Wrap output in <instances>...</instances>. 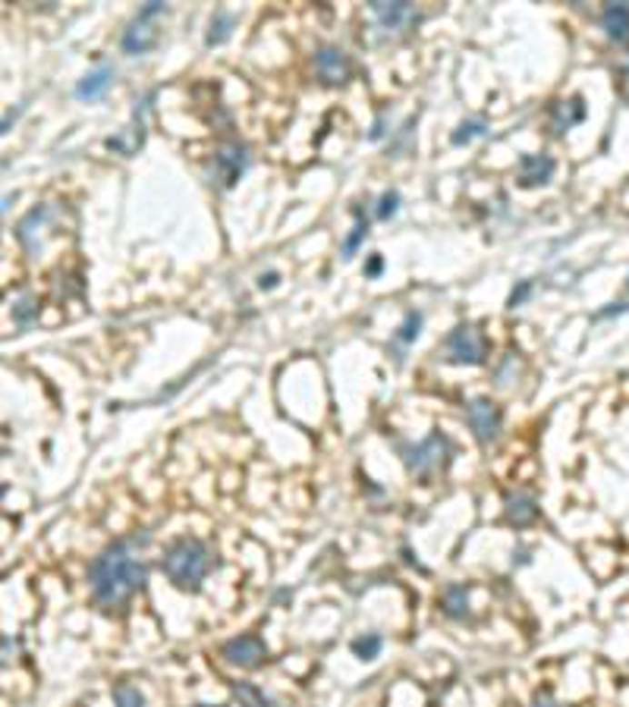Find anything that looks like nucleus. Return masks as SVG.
<instances>
[{
    "mask_svg": "<svg viewBox=\"0 0 629 707\" xmlns=\"http://www.w3.org/2000/svg\"><path fill=\"white\" fill-rule=\"evenodd\" d=\"M148 544L145 534L120 538L107 544L88 566V588L98 607L120 610L135 592H142L148 582V563L139 557V551Z\"/></svg>",
    "mask_w": 629,
    "mask_h": 707,
    "instance_id": "1",
    "label": "nucleus"
},
{
    "mask_svg": "<svg viewBox=\"0 0 629 707\" xmlns=\"http://www.w3.org/2000/svg\"><path fill=\"white\" fill-rule=\"evenodd\" d=\"M211 566H215V557H211L208 544H205L202 538H189V534L186 538H176L161 557L164 575H167L180 592H189V594L202 592Z\"/></svg>",
    "mask_w": 629,
    "mask_h": 707,
    "instance_id": "2",
    "label": "nucleus"
},
{
    "mask_svg": "<svg viewBox=\"0 0 629 707\" xmlns=\"http://www.w3.org/2000/svg\"><path fill=\"white\" fill-rule=\"evenodd\" d=\"M403 465H406L409 475L415 478H432L434 472L447 469L450 456H454V441H450L444 431H432L428 437H422L419 443H403L400 447Z\"/></svg>",
    "mask_w": 629,
    "mask_h": 707,
    "instance_id": "3",
    "label": "nucleus"
},
{
    "mask_svg": "<svg viewBox=\"0 0 629 707\" xmlns=\"http://www.w3.org/2000/svg\"><path fill=\"white\" fill-rule=\"evenodd\" d=\"M488 359V343L475 324H456L454 331L444 336V362L460 368L484 365Z\"/></svg>",
    "mask_w": 629,
    "mask_h": 707,
    "instance_id": "4",
    "label": "nucleus"
},
{
    "mask_svg": "<svg viewBox=\"0 0 629 707\" xmlns=\"http://www.w3.org/2000/svg\"><path fill=\"white\" fill-rule=\"evenodd\" d=\"M167 13V4H161V0H152V4H145L139 13H135V19L126 25V32H123L120 38V47L123 54H129V57H142V54H148L152 47L157 45V38H161V32H157L155 25V16H164Z\"/></svg>",
    "mask_w": 629,
    "mask_h": 707,
    "instance_id": "5",
    "label": "nucleus"
},
{
    "mask_svg": "<svg viewBox=\"0 0 629 707\" xmlns=\"http://www.w3.org/2000/svg\"><path fill=\"white\" fill-rule=\"evenodd\" d=\"M466 424L469 431L475 434L478 443H494L501 437V428H504V415L488 396H475V400L466 403Z\"/></svg>",
    "mask_w": 629,
    "mask_h": 707,
    "instance_id": "6",
    "label": "nucleus"
},
{
    "mask_svg": "<svg viewBox=\"0 0 629 707\" xmlns=\"http://www.w3.org/2000/svg\"><path fill=\"white\" fill-rule=\"evenodd\" d=\"M221 657L239 670H255L268 661V644H265L255 632H243V635L227 638V642L221 644Z\"/></svg>",
    "mask_w": 629,
    "mask_h": 707,
    "instance_id": "7",
    "label": "nucleus"
},
{
    "mask_svg": "<svg viewBox=\"0 0 629 707\" xmlns=\"http://www.w3.org/2000/svg\"><path fill=\"white\" fill-rule=\"evenodd\" d=\"M372 16L378 23V29L384 35H403L406 29H413L415 23L422 19V13L415 10L413 4H384V0H374L372 4Z\"/></svg>",
    "mask_w": 629,
    "mask_h": 707,
    "instance_id": "8",
    "label": "nucleus"
},
{
    "mask_svg": "<svg viewBox=\"0 0 629 707\" xmlns=\"http://www.w3.org/2000/svg\"><path fill=\"white\" fill-rule=\"evenodd\" d=\"M314 73L324 85H344L346 79L353 75V64H350V54L340 51L334 45H324L314 51Z\"/></svg>",
    "mask_w": 629,
    "mask_h": 707,
    "instance_id": "9",
    "label": "nucleus"
},
{
    "mask_svg": "<svg viewBox=\"0 0 629 707\" xmlns=\"http://www.w3.org/2000/svg\"><path fill=\"white\" fill-rule=\"evenodd\" d=\"M245 167H249V148L243 142H230V145H224L215 154V170H217V180L224 183V189L236 186L239 176L245 174Z\"/></svg>",
    "mask_w": 629,
    "mask_h": 707,
    "instance_id": "10",
    "label": "nucleus"
},
{
    "mask_svg": "<svg viewBox=\"0 0 629 707\" xmlns=\"http://www.w3.org/2000/svg\"><path fill=\"white\" fill-rule=\"evenodd\" d=\"M554 170H557V164H554L551 154H523L519 157V186L523 189H535V186H544V183H551Z\"/></svg>",
    "mask_w": 629,
    "mask_h": 707,
    "instance_id": "11",
    "label": "nucleus"
},
{
    "mask_svg": "<svg viewBox=\"0 0 629 707\" xmlns=\"http://www.w3.org/2000/svg\"><path fill=\"white\" fill-rule=\"evenodd\" d=\"M54 217V208L51 204H38V208H32L29 214L23 217V221L16 224V239L23 243V249L25 252H35L41 249V243H38V230H45V224L51 221Z\"/></svg>",
    "mask_w": 629,
    "mask_h": 707,
    "instance_id": "12",
    "label": "nucleus"
},
{
    "mask_svg": "<svg viewBox=\"0 0 629 707\" xmlns=\"http://www.w3.org/2000/svg\"><path fill=\"white\" fill-rule=\"evenodd\" d=\"M114 79H117V70H114L111 64L95 66L92 73H85V75H82V79L76 82V98H79V101H98L101 95H105L107 88L114 85Z\"/></svg>",
    "mask_w": 629,
    "mask_h": 707,
    "instance_id": "13",
    "label": "nucleus"
},
{
    "mask_svg": "<svg viewBox=\"0 0 629 707\" xmlns=\"http://www.w3.org/2000/svg\"><path fill=\"white\" fill-rule=\"evenodd\" d=\"M504 516H507L510 525H516V528L532 525V522L538 519L535 497H529V493H510V497L504 500Z\"/></svg>",
    "mask_w": 629,
    "mask_h": 707,
    "instance_id": "14",
    "label": "nucleus"
},
{
    "mask_svg": "<svg viewBox=\"0 0 629 707\" xmlns=\"http://www.w3.org/2000/svg\"><path fill=\"white\" fill-rule=\"evenodd\" d=\"M601 29L617 45L629 41V4H607L601 13Z\"/></svg>",
    "mask_w": 629,
    "mask_h": 707,
    "instance_id": "15",
    "label": "nucleus"
},
{
    "mask_svg": "<svg viewBox=\"0 0 629 707\" xmlns=\"http://www.w3.org/2000/svg\"><path fill=\"white\" fill-rule=\"evenodd\" d=\"M585 120V105L583 98H570V101H557L551 111V126L557 135H564L566 129H573L576 123Z\"/></svg>",
    "mask_w": 629,
    "mask_h": 707,
    "instance_id": "16",
    "label": "nucleus"
},
{
    "mask_svg": "<svg viewBox=\"0 0 629 707\" xmlns=\"http://www.w3.org/2000/svg\"><path fill=\"white\" fill-rule=\"evenodd\" d=\"M441 610L450 620H466L469 616V588L466 585H447L441 594Z\"/></svg>",
    "mask_w": 629,
    "mask_h": 707,
    "instance_id": "17",
    "label": "nucleus"
},
{
    "mask_svg": "<svg viewBox=\"0 0 629 707\" xmlns=\"http://www.w3.org/2000/svg\"><path fill=\"white\" fill-rule=\"evenodd\" d=\"M234 29H236V13L217 10L215 16H211V23H208V32H205V45H208V47L224 45V41L234 35Z\"/></svg>",
    "mask_w": 629,
    "mask_h": 707,
    "instance_id": "18",
    "label": "nucleus"
},
{
    "mask_svg": "<svg viewBox=\"0 0 629 707\" xmlns=\"http://www.w3.org/2000/svg\"><path fill=\"white\" fill-rule=\"evenodd\" d=\"M353 217H355L353 230L346 233L344 245H340V255H344V261H353V258H355V252H359V245L365 243V236H368V226H372V221H368V214H365V211H362V208H355V211H353Z\"/></svg>",
    "mask_w": 629,
    "mask_h": 707,
    "instance_id": "19",
    "label": "nucleus"
},
{
    "mask_svg": "<svg viewBox=\"0 0 629 707\" xmlns=\"http://www.w3.org/2000/svg\"><path fill=\"white\" fill-rule=\"evenodd\" d=\"M142 142H145V123H133V126L126 129V133L120 135H111V139L105 142L111 151H117V154H135V151L142 148Z\"/></svg>",
    "mask_w": 629,
    "mask_h": 707,
    "instance_id": "20",
    "label": "nucleus"
},
{
    "mask_svg": "<svg viewBox=\"0 0 629 707\" xmlns=\"http://www.w3.org/2000/svg\"><path fill=\"white\" fill-rule=\"evenodd\" d=\"M422 324H425V314L415 312V308H413V312H406V314H403V324L396 327V334H394V343H396V346H403V349L413 346V343L419 340V334H422Z\"/></svg>",
    "mask_w": 629,
    "mask_h": 707,
    "instance_id": "21",
    "label": "nucleus"
},
{
    "mask_svg": "<svg viewBox=\"0 0 629 707\" xmlns=\"http://www.w3.org/2000/svg\"><path fill=\"white\" fill-rule=\"evenodd\" d=\"M230 689H234V698L239 702V707H277L258 685H252V682H234Z\"/></svg>",
    "mask_w": 629,
    "mask_h": 707,
    "instance_id": "22",
    "label": "nucleus"
},
{
    "mask_svg": "<svg viewBox=\"0 0 629 707\" xmlns=\"http://www.w3.org/2000/svg\"><path fill=\"white\" fill-rule=\"evenodd\" d=\"M488 133V120L484 116H472V120H463L460 126L454 129V135H450V142H454L456 148L469 145L472 139H478V135Z\"/></svg>",
    "mask_w": 629,
    "mask_h": 707,
    "instance_id": "23",
    "label": "nucleus"
},
{
    "mask_svg": "<svg viewBox=\"0 0 629 707\" xmlns=\"http://www.w3.org/2000/svg\"><path fill=\"white\" fill-rule=\"evenodd\" d=\"M353 654L359 657V661H374V657H381V648H384V638H381L378 632H365L359 638H353Z\"/></svg>",
    "mask_w": 629,
    "mask_h": 707,
    "instance_id": "24",
    "label": "nucleus"
},
{
    "mask_svg": "<svg viewBox=\"0 0 629 707\" xmlns=\"http://www.w3.org/2000/svg\"><path fill=\"white\" fill-rule=\"evenodd\" d=\"M38 312H41L38 302L32 299V296H23V299L16 302V305H13V324L23 327V331H25V327H32V324L38 321Z\"/></svg>",
    "mask_w": 629,
    "mask_h": 707,
    "instance_id": "25",
    "label": "nucleus"
},
{
    "mask_svg": "<svg viewBox=\"0 0 629 707\" xmlns=\"http://www.w3.org/2000/svg\"><path fill=\"white\" fill-rule=\"evenodd\" d=\"M114 707H145V695L133 682H120L114 689Z\"/></svg>",
    "mask_w": 629,
    "mask_h": 707,
    "instance_id": "26",
    "label": "nucleus"
},
{
    "mask_svg": "<svg viewBox=\"0 0 629 707\" xmlns=\"http://www.w3.org/2000/svg\"><path fill=\"white\" fill-rule=\"evenodd\" d=\"M400 192L396 189H387L384 195L378 198V208H374V217L378 221H391V217H396V211H400Z\"/></svg>",
    "mask_w": 629,
    "mask_h": 707,
    "instance_id": "27",
    "label": "nucleus"
},
{
    "mask_svg": "<svg viewBox=\"0 0 629 707\" xmlns=\"http://www.w3.org/2000/svg\"><path fill=\"white\" fill-rule=\"evenodd\" d=\"M532 290H535V284H532V280H519V284L513 286V293H510L507 305H510V308H519V305H523L525 299L532 296Z\"/></svg>",
    "mask_w": 629,
    "mask_h": 707,
    "instance_id": "28",
    "label": "nucleus"
},
{
    "mask_svg": "<svg viewBox=\"0 0 629 707\" xmlns=\"http://www.w3.org/2000/svg\"><path fill=\"white\" fill-rule=\"evenodd\" d=\"M381 271H384V258H381L378 252H374V255L368 258V264H365V277H368V280H374Z\"/></svg>",
    "mask_w": 629,
    "mask_h": 707,
    "instance_id": "29",
    "label": "nucleus"
},
{
    "mask_svg": "<svg viewBox=\"0 0 629 707\" xmlns=\"http://www.w3.org/2000/svg\"><path fill=\"white\" fill-rule=\"evenodd\" d=\"M280 284V274L277 271H268L258 277V290H275V286Z\"/></svg>",
    "mask_w": 629,
    "mask_h": 707,
    "instance_id": "30",
    "label": "nucleus"
},
{
    "mask_svg": "<svg viewBox=\"0 0 629 707\" xmlns=\"http://www.w3.org/2000/svg\"><path fill=\"white\" fill-rule=\"evenodd\" d=\"M532 707H560L557 698L551 695V692H538L535 698H532Z\"/></svg>",
    "mask_w": 629,
    "mask_h": 707,
    "instance_id": "31",
    "label": "nucleus"
},
{
    "mask_svg": "<svg viewBox=\"0 0 629 707\" xmlns=\"http://www.w3.org/2000/svg\"><path fill=\"white\" fill-rule=\"evenodd\" d=\"M384 133H387V129H384V116H378V120H374V126H372V133H368V139L381 142V139H384Z\"/></svg>",
    "mask_w": 629,
    "mask_h": 707,
    "instance_id": "32",
    "label": "nucleus"
},
{
    "mask_svg": "<svg viewBox=\"0 0 629 707\" xmlns=\"http://www.w3.org/2000/svg\"><path fill=\"white\" fill-rule=\"evenodd\" d=\"M195 707H221V704H195Z\"/></svg>",
    "mask_w": 629,
    "mask_h": 707,
    "instance_id": "33",
    "label": "nucleus"
}]
</instances>
